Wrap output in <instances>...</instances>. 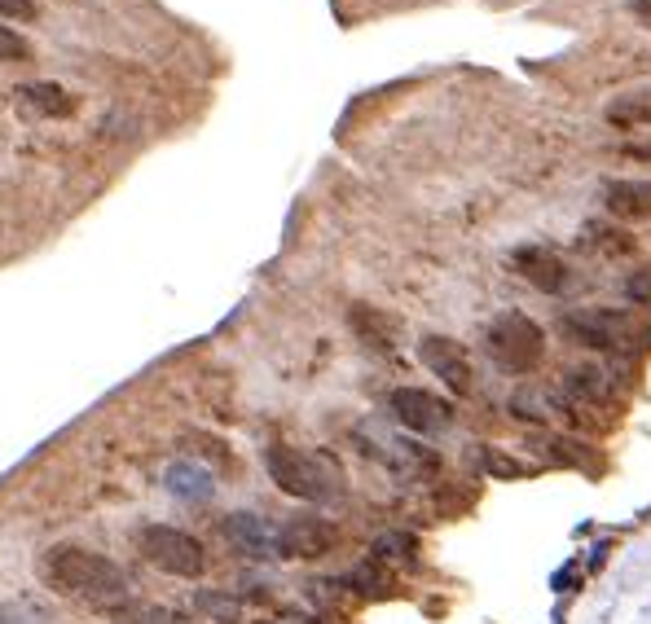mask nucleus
<instances>
[{
    "mask_svg": "<svg viewBox=\"0 0 651 624\" xmlns=\"http://www.w3.org/2000/svg\"><path fill=\"white\" fill-rule=\"evenodd\" d=\"M44 581L66 598H80V603H93L106 611L128 598L124 572L110 559H102V554L80 550V545H58V550L44 554Z\"/></svg>",
    "mask_w": 651,
    "mask_h": 624,
    "instance_id": "nucleus-1",
    "label": "nucleus"
},
{
    "mask_svg": "<svg viewBox=\"0 0 651 624\" xmlns=\"http://www.w3.org/2000/svg\"><path fill=\"white\" fill-rule=\"evenodd\" d=\"M269 479L282 488L286 497H300V501H317V506H326V501H335L344 493V475H339V466L326 458V453H304V449H269Z\"/></svg>",
    "mask_w": 651,
    "mask_h": 624,
    "instance_id": "nucleus-2",
    "label": "nucleus"
},
{
    "mask_svg": "<svg viewBox=\"0 0 651 624\" xmlns=\"http://www.w3.org/2000/svg\"><path fill=\"white\" fill-rule=\"evenodd\" d=\"M484 352H489L506 374H528L542 361L546 334L533 317H524V312H502V317L484 330Z\"/></svg>",
    "mask_w": 651,
    "mask_h": 624,
    "instance_id": "nucleus-3",
    "label": "nucleus"
},
{
    "mask_svg": "<svg viewBox=\"0 0 651 624\" xmlns=\"http://www.w3.org/2000/svg\"><path fill=\"white\" fill-rule=\"evenodd\" d=\"M141 554H146V563H154L159 572L185 576V581L203 576V567H207L203 545H198L190 532L168 528V523H150V528L141 532Z\"/></svg>",
    "mask_w": 651,
    "mask_h": 624,
    "instance_id": "nucleus-4",
    "label": "nucleus"
},
{
    "mask_svg": "<svg viewBox=\"0 0 651 624\" xmlns=\"http://www.w3.org/2000/svg\"><path fill=\"white\" fill-rule=\"evenodd\" d=\"M564 330L577 343L594 348V352H621V348H634V339H638L634 317L612 312V308H577V312H568Z\"/></svg>",
    "mask_w": 651,
    "mask_h": 624,
    "instance_id": "nucleus-5",
    "label": "nucleus"
},
{
    "mask_svg": "<svg viewBox=\"0 0 651 624\" xmlns=\"http://www.w3.org/2000/svg\"><path fill=\"white\" fill-rule=\"evenodd\" d=\"M418 361L432 370L440 383L449 387V392L467 396L471 387H476V374H471V356L462 348L458 339H445V334H427L423 343H418Z\"/></svg>",
    "mask_w": 651,
    "mask_h": 624,
    "instance_id": "nucleus-6",
    "label": "nucleus"
},
{
    "mask_svg": "<svg viewBox=\"0 0 651 624\" xmlns=\"http://www.w3.org/2000/svg\"><path fill=\"white\" fill-rule=\"evenodd\" d=\"M339 545V528L317 515H295L278 528V554L282 559H322Z\"/></svg>",
    "mask_w": 651,
    "mask_h": 624,
    "instance_id": "nucleus-7",
    "label": "nucleus"
},
{
    "mask_svg": "<svg viewBox=\"0 0 651 624\" xmlns=\"http://www.w3.org/2000/svg\"><path fill=\"white\" fill-rule=\"evenodd\" d=\"M392 414L401 427L418 431V436H436V431H445L449 422H454V409H449L436 392H423V387H396Z\"/></svg>",
    "mask_w": 651,
    "mask_h": 624,
    "instance_id": "nucleus-8",
    "label": "nucleus"
},
{
    "mask_svg": "<svg viewBox=\"0 0 651 624\" xmlns=\"http://www.w3.org/2000/svg\"><path fill=\"white\" fill-rule=\"evenodd\" d=\"M220 532H225L229 550L242 554V559H251V563L282 559V554H278V528H273L269 519H260V515H247V510H238V515H225Z\"/></svg>",
    "mask_w": 651,
    "mask_h": 624,
    "instance_id": "nucleus-9",
    "label": "nucleus"
},
{
    "mask_svg": "<svg viewBox=\"0 0 651 624\" xmlns=\"http://www.w3.org/2000/svg\"><path fill=\"white\" fill-rule=\"evenodd\" d=\"M511 269L520 273L528 286H537V291H546V295L568 291V264H564V255L550 247H520L511 255Z\"/></svg>",
    "mask_w": 651,
    "mask_h": 624,
    "instance_id": "nucleus-10",
    "label": "nucleus"
},
{
    "mask_svg": "<svg viewBox=\"0 0 651 624\" xmlns=\"http://www.w3.org/2000/svg\"><path fill=\"white\" fill-rule=\"evenodd\" d=\"M18 106L27 110V115H40V119H66V115H75V97L66 93L62 84H49V80H40V84H18Z\"/></svg>",
    "mask_w": 651,
    "mask_h": 624,
    "instance_id": "nucleus-11",
    "label": "nucleus"
},
{
    "mask_svg": "<svg viewBox=\"0 0 651 624\" xmlns=\"http://www.w3.org/2000/svg\"><path fill=\"white\" fill-rule=\"evenodd\" d=\"M348 326L357 330L361 343H370V348L379 352H392L396 348V334H401V321L388 317L383 308H370V304H357L348 312Z\"/></svg>",
    "mask_w": 651,
    "mask_h": 624,
    "instance_id": "nucleus-12",
    "label": "nucleus"
},
{
    "mask_svg": "<svg viewBox=\"0 0 651 624\" xmlns=\"http://www.w3.org/2000/svg\"><path fill=\"white\" fill-rule=\"evenodd\" d=\"M603 207L616 220H647L651 216V181H608L603 185Z\"/></svg>",
    "mask_w": 651,
    "mask_h": 624,
    "instance_id": "nucleus-13",
    "label": "nucleus"
},
{
    "mask_svg": "<svg viewBox=\"0 0 651 624\" xmlns=\"http://www.w3.org/2000/svg\"><path fill=\"white\" fill-rule=\"evenodd\" d=\"M163 479H168V493L176 501H190V506H203V501L216 497V479L207 475L203 466H194V462H172Z\"/></svg>",
    "mask_w": 651,
    "mask_h": 624,
    "instance_id": "nucleus-14",
    "label": "nucleus"
},
{
    "mask_svg": "<svg viewBox=\"0 0 651 624\" xmlns=\"http://www.w3.org/2000/svg\"><path fill=\"white\" fill-rule=\"evenodd\" d=\"M564 387L572 400H581V405H608L616 383L608 370H599V365H572V370L564 374Z\"/></svg>",
    "mask_w": 651,
    "mask_h": 624,
    "instance_id": "nucleus-15",
    "label": "nucleus"
},
{
    "mask_svg": "<svg viewBox=\"0 0 651 624\" xmlns=\"http://www.w3.org/2000/svg\"><path fill=\"white\" fill-rule=\"evenodd\" d=\"M572 405H564L555 392H546V387H520V392L511 396V414L524 418V422H555V418H572L568 414Z\"/></svg>",
    "mask_w": 651,
    "mask_h": 624,
    "instance_id": "nucleus-16",
    "label": "nucleus"
},
{
    "mask_svg": "<svg viewBox=\"0 0 651 624\" xmlns=\"http://www.w3.org/2000/svg\"><path fill=\"white\" fill-rule=\"evenodd\" d=\"M608 124L612 128H651V84L634 88V93H621L616 102H608Z\"/></svg>",
    "mask_w": 651,
    "mask_h": 624,
    "instance_id": "nucleus-17",
    "label": "nucleus"
},
{
    "mask_svg": "<svg viewBox=\"0 0 651 624\" xmlns=\"http://www.w3.org/2000/svg\"><path fill=\"white\" fill-rule=\"evenodd\" d=\"M480 471L493 475V479H524V475H537V462H524V458H515V453L484 444L480 449Z\"/></svg>",
    "mask_w": 651,
    "mask_h": 624,
    "instance_id": "nucleus-18",
    "label": "nucleus"
},
{
    "mask_svg": "<svg viewBox=\"0 0 651 624\" xmlns=\"http://www.w3.org/2000/svg\"><path fill=\"white\" fill-rule=\"evenodd\" d=\"M110 620H115V624H176L172 611H163L154 603H128V598L110 607Z\"/></svg>",
    "mask_w": 651,
    "mask_h": 624,
    "instance_id": "nucleus-19",
    "label": "nucleus"
},
{
    "mask_svg": "<svg viewBox=\"0 0 651 624\" xmlns=\"http://www.w3.org/2000/svg\"><path fill=\"white\" fill-rule=\"evenodd\" d=\"M418 541L410 537V532H388V537H379L370 545V563H405L414 559Z\"/></svg>",
    "mask_w": 651,
    "mask_h": 624,
    "instance_id": "nucleus-20",
    "label": "nucleus"
},
{
    "mask_svg": "<svg viewBox=\"0 0 651 624\" xmlns=\"http://www.w3.org/2000/svg\"><path fill=\"white\" fill-rule=\"evenodd\" d=\"M0 624H58V620L36 598H14V603H0Z\"/></svg>",
    "mask_w": 651,
    "mask_h": 624,
    "instance_id": "nucleus-21",
    "label": "nucleus"
},
{
    "mask_svg": "<svg viewBox=\"0 0 651 624\" xmlns=\"http://www.w3.org/2000/svg\"><path fill=\"white\" fill-rule=\"evenodd\" d=\"M348 585L361 589V594H388V589H392V576L379 572V563H366V567H357V572L348 576Z\"/></svg>",
    "mask_w": 651,
    "mask_h": 624,
    "instance_id": "nucleus-22",
    "label": "nucleus"
},
{
    "mask_svg": "<svg viewBox=\"0 0 651 624\" xmlns=\"http://www.w3.org/2000/svg\"><path fill=\"white\" fill-rule=\"evenodd\" d=\"M542 453H546V462H559V466H577L586 458L581 444H572V440H542Z\"/></svg>",
    "mask_w": 651,
    "mask_h": 624,
    "instance_id": "nucleus-23",
    "label": "nucleus"
},
{
    "mask_svg": "<svg viewBox=\"0 0 651 624\" xmlns=\"http://www.w3.org/2000/svg\"><path fill=\"white\" fill-rule=\"evenodd\" d=\"M31 53V44L18 36L14 27H5V22H0V62H22Z\"/></svg>",
    "mask_w": 651,
    "mask_h": 624,
    "instance_id": "nucleus-24",
    "label": "nucleus"
},
{
    "mask_svg": "<svg viewBox=\"0 0 651 624\" xmlns=\"http://www.w3.org/2000/svg\"><path fill=\"white\" fill-rule=\"evenodd\" d=\"M198 611H207L216 620H238V603L225 594H198Z\"/></svg>",
    "mask_w": 651,
    "mask_h": 624,
    "instance_id": "nucleus-25",
    "label": "nucleus"
},
{
    "mask_svg": "<svg viewBox=\"0 0 651 624\" xmlns=\"http://www.w3.org/2000/svg\"><path fill=\"white\" fill-rule=\"evenodd\" d=\"M0 18H36L31 0H0Z\"/></svg>",
    "mask_w": 651,
    "mask_h": 624,
    "instance_id": "nucleus-26",
    "label": "nucleus"
},
{
    "mask_svg": "<svg viewBox=\"0 0 651 624\" xmlns=\"http://www.w3.org/2000/svg\"><path fill=\"white\" fill-rule=\"evenodd\" d=\"M630 295L638 299V304H651V269L634 273V282H630Z\"/></svg>",
    "mask_w": 651,
    "mask_h": 624,
    "instance_id": "nucleus-27",
    "label": "nucleus"
},
{
    "mask_svg": "<svg viewBox=\"0 0 651 624\" xmlns=\"http://www.w3.org/2000/svg\"><path fill=\"white\" fill-rule=\"evenodd\" d=\"M625 159H634V163H651V137H647V141H630V146H625Z\"/></svg>",
    "mask_w": 651,
    "mask_h": 624,
    "instance_id": "nucleus-28",
    "label": "nucleus"
},
{
    "mask_svg": "<svg viewBox=\"0 0 651 624\" xmlns=\"http://www.w3.org/2000/svg\"><path fill=\"white\" fill-rule=\"evenodd\" d=\"M630 9L638 18H651V0H630Z\"/></svg>",
    "mask_w": 651,
    "mask_h": 624,
    "instance_id": "nucleus-29",
    "label": "nucleus"
},
{
    "mask_svg": "<svg viewBox=\"0 0 651 624\" xmlns=\"http://www.w3.org/2000/svg\"><path fill=\"white\" fill-rule=\"evenodd\" d=\"M260 624H273V620H260ZM278 624H282V620H278Z\"/></svg>",
    "mask_w": 651,
    "mask_h": 624,
    "instance_id": "nucleus-30",
    "label": "nucleus"
}]
</instances>
